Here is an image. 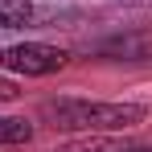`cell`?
<instances>
[{
    "mask_svg": "<svg viewBox=\"0 0 152 152\" xmlns=\"http://www.w3.org/2000/svg\"><path fill=\"white\" fill-rule=\"evenodd\" d=\"M103 58L111 62H152V33L140 29V33H119V37H107L99 45Z\"/></svg>",
    "mask_w": 152,
    "mask_h": 152,
    "instance_id": "3957f363",
    "label": "cell"
},
{
    "mask_svg": "<svg viewBox=\"0 0 152 152\" xmlns=\"http://www.w3.org/2000/svg\"><path fill=\"white\" fill-rule=\"evenodd\" d=\"M29 140H33V124H29V119L0 115V148H21Z\"/></svg>",
    "mask_w": 152,
    "mask_h": 152,
    "instance_id": "5b68a950",
    "label": "cell"
},
{
    "mask_svg": "<svg viewBox=\"0 0 152 152\" xmlns=\"http://www.w3.org/2000/svg\"><path fill=\"white\" fill-rule=\"evenodd\" d=\"M58 152H119V144L111 140V132H78V140L58 144Z\"/></svg>",
    "mask_w": 152,
    "mask_h": 152,
    "instance_id": "277c9868",
    "label": "cell"
},
{
    "mask_svg": "<svg viewBox=\"0 0 152 152\" xmlns=\"http://www.w3.org/2000/svg\"><path fill=\"white\" fill-rule=\"evenodd\" d=\"M119 152H152V148H119Z\"/></svg>",
    "mask_w": 152,
    "mask_h": 152,
    "instance_id": "ba28073f",
    "label": "cell"
},
{
    "mask_svg": "<svg viewBox=\"0 0 152 152\" xmlns=\"http://www.w3.org/2000/svg\"><path fill=\"white\" fill-rule=\"evenodd\" d=\"M17 95H21V91H17V82H12V78H4V74H0V103H12Z\"/></svg>",
    "mask_w": 152,
    "mask_h": 152,
    "instance_id": "52a82bcc",
    "label": "cell"
},
{
    "mask_svg": "<svg viewBox=\"0 0 152 152\" xmlns=\"http://www.w3.org/2000/svg\"><path fill=\"white\" fill-rule=\"evenodd\" d=\"M33 17V4L29 0H0V29H21Z\"/></svg>",
    "mask_w": 152,
    "mask_h": 152,
    "instance_id": "8992f818",
    "label": "cell"
},
{
    "mask_svg": "<svg viewBox=\"0 0 152 152\" xmlns=\"http://www.w3.org/2000/svg\"><path fill=\"white\" fill-rule=\"evenodd\" d=\"M41 115L58 132H127L148 119L144 103H99V99H58L45 103Z\"/></svg>",
    "mask_w": 152,
    "mask_h": 152,
    "instance_id": "6da1fadb",
    "label": "cell"
},
{
    "mask_svg": "<svg viewBox=\"0 0 152 152\" xmlns=\"http://www.w3.org/2000/svg\"><path fill=\"white\" fill-rule=\"evenodd\" d=\"M66 62H70V53L58 50V45H45V41H17V45L0 50V70H12V74H25V78L58 74Z\"/></svg>",
    "mask_w": 152,
    "mask_h": 152,
    "instance_id": "7a4b0ae2",
    "label": "cell"
}]
</instances>
